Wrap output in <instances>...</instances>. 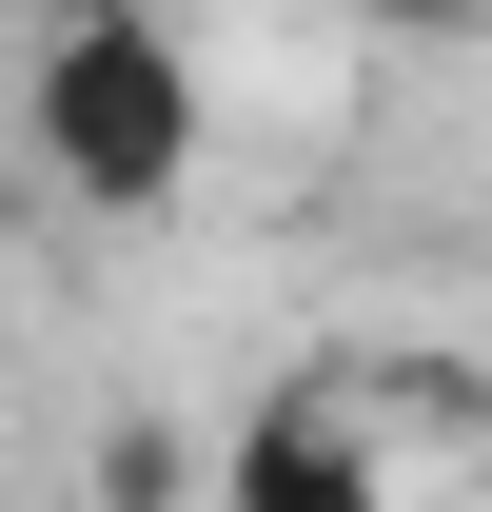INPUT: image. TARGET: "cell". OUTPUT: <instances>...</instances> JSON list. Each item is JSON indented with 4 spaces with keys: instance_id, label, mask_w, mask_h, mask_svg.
<instances>
[{
    "instance_id": "6da1fadb",
    "label": "cell",
    "mask_w": 492,
    "mask_h": 512,
    "mask_svg": "<svg viewBox=\"0 0 492 512\" xmlns=\"http://www.w3.org/2000/svg\"><path fill=\"white\" fill-rule=\"evenodd\" d=\"M197 138H217V99H197V60H178L158 0H60L40 20V158L99 217H158L197 178Z\"/></svg>"
},
{
    "instance_id": "7a4b0ae2",
    "label": "cell",
    "mask_w": 492,
    "mask_h": 512,
    "mask_svg": "<svg viewBox=\"0 0 492 512\" xmlns=\"http://www.w3.org/2000/svg\"><path fill=\"white\" fill-rule=\"evenodd\" d=\"M217 512H394V473H374V434H355V414L276 394L256 434H217Z\"/></svg>"
},
{
    "instance_id": "3957f363",
    "label": "cell",
    "mask_w": 492,
    "mask_h": 512,
    "mask_svg": "<svg viewBox=\"0 0 492 512\" xmlns=\"http://www.w3.org/2000/svg\"><path fill=\"white\" fill-rule=\"evenodd\" d=\"M99 512H178V434H158V414L99 434Z\"/></svg>"
},
{
    "instance_id": "277c9868",
    "label": "cell",
    "mask_w": 492,
    "mask_h": 512,
    "mask_svg": "<svg viewBox=\"0 0 492 512\" xmlns=\"http://www.w3.org/2000/svg\"><path fill=\"white\" fill-rule=\"evenodd\" d=\"M374 20H414V40H473V20H492V0H374Z\"/></svg>"
}]
</instances>
